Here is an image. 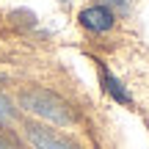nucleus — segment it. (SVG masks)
<instances>
[{
    "label": "nucleus",
    "instance_id": "obj_1",
    "mask_svg": "<svg viewBox=\"0 0 149 149\" xmlns=\"http://www.w3.org/2000/svg\"><path fill=\"white\" fill-rule=\"evenodd\" d=\"M19 105L22 111L33 113L39 119H47L53 124H74L77 122V113L69 105V100H64L61 94L50 88H42V86H31L19 94Z\"/></svg>",
    "mask_w": 149,
    "mask_h": 149
},
{
    "label": "nucleus",
    "instance_id": "obj_2",
    "mask_svg": "<svg viewBox=\"0 0 149 149\" xmlns=\"http://www.w3.org/2000/svg\"><path fill=\"white\" fill-rule=\"evenodd\" d=\"M80 25L91 33H105L116 25V14H113L108 6H88V8L80 11Z\"/></svg>",
    "mask_w": 149,
    "mask_h": 149
},
{
    "label": "nucleus",
    "instance_id": "obj_3",
    "mask_svg": "<svg viewBox=\"0 0 149 149\" xmlns=\"http://www.w3.org/2000/svg\"><path fill=\"white\" fill-rule=\"evenodd\" d=\"M25 130H28V138H31V144L36 146V149H77L69 138L53 133L50 127H42V124H28Z\"/></svg>",
    "mask_w": 149,
    "mask_h": 149
},
{
    "label": "nucleus",
    "instance_id": "obj_4",
    "mask_svg": "<svg viewBox=\"0 0 149 149\" xmlns=\"http://www.w3.org/2000/svg\"><path fill=\"white\" fill-rule=\"evenodd\" d=\"M100 64V61H97ZM100 80H102V88H105V94H111L116 102H122V105H133V97H130V91L124 88L122 83H119L116 77H113L111 72L105 69V66L100 64Z\"/></svg>",
    "mask_w": 149,
    "mask_h": 149
},
{
    "label": "nucleus",
    "instance_id": "obj_5",
    "mask_svg": "<svg viewBox=\"0 0 149 149\" xmlns=\"http://www.w3.org/2000/svg\"><path fill=\"white\" fill-rule=\"evenodd\" d=\"M100 6H108L111 11H130L133 0H100Z\"/></svg>",
    "mask_w": 149,
    "mask_h": 149
},
{
    "label": "nucleus",
    "instance_id": "obj_6",
    "mask_svg": "<svg viewBox=\"0 0 149 149\" xmlns=\"http://www.w3.org/2000/svg\"><path fill=\"white\" fill-rule=\"evenodd\" d=\"M11 116H14V108H11V102L0 94V122H8Z\"/></svg>",
    "mask_w": 149,
    "mask_h": 149
},
{
    "label": "nucleus",
    "instance_id": "obj_7",
    "mask_svg": "<svg viewBox=\"0 0 149 149\" xmlns=\"http://www.w3.org/2000/svg\"><path fill=\"white\" fill-rule=\"evenodd\" d=\"M0 149H19V146H17V144H14V141H11V138H8V135H6V133H3V130H0Z\"/></svg>",
    "mask_w": 149,
    "mask_h": 149
},
{
    "label": "nucleus",
    "instance_id": "obj_8",
    "mask_svg": "<svg viewBox=\"0 0 149 149\" xmlns=\"http://www.w3.org/2000/svg\"><path fill=\"white\" fill-rule=\"evenodd\" d=\"M61 3H64V6H69V3H72V0H61Z\"/></svg>",
    "mask_w": 149,
    "mask_h": 149
}]
</instances>
